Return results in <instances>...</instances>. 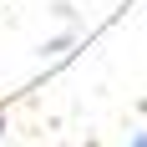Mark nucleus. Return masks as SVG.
Masks as SVG:
<instances>
[{
	"label": "nucleus",
	"mask_w": 147,
	"mask_h": 147,
	"mask_svg": "<svg viewBox=\"0 0 147 147\" xmlns=\"http://www.w3.org/2000/svg\"><path fill=\"white\" fill-rule=\"evenodd\" d=\"M127 147H147V132H132V142H127Z\"/></svg>",
	"instance_id": "1"
},
{
	"label": "nucleus",
	"mask_w": 147,
	"mask_h": 147,
	"mask_svg": "<svg viewBox=\"0 0 147 147\" xmlns=\"http://www.w3.org/2000/svg\"><path fill=\"white\" fill-rule=\"evenodd\" d=\"M0 137H5V112H0Z\"/></svg>",
	"instance_id": "2"
}]
</instances>
